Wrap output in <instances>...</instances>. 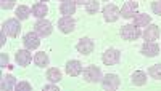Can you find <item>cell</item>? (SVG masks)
<instances>
[{"mask_svg":"<svg viewBox=\"0 0 161 91\" xmlns=\"http://www.w3.org/2000/svg\"><path fill=\"white\" fill-rule=\"evenodd\" d=\"M102 88L106 89V91H114L119 88L121 85V80H119V77L116 74H106L103 79H102Z\"/></svg>","mask_w":161,"mask_h":91,"instance_id":"3957f363","label":"cell"},{"mask_svg":"<svg viewBox=\"0 0 161 91\" xmlns=\"http://www.w3.org/2000/svg\"><path fill=\"white\" fill-rule=\"evenodd\" d=\"M48 62H50V58H48V55L45 53V51H39V53H36L34 64L37 67H45V66H48Z\"/></svg>","mask_w":161,"mask_h":91,"instance_id":"44dd1931","label":"cell"},{"mask_svg":"<svg viewBox=\"0 0 161 91\" xmlns=\"http://www.w3.org/2000/svg\"><path fill=\"white\" fill-rule=\"evenodd\" d=\"M23 45H24V48H28V50L39 48V45H40V35L36 31L34 32H28L23 37Z\"/></svg>","mask_w":161,"mask_h":91,"instance_id":"9c48e42d","label":"cell"},{"mask_svg":"<svg viewBox=\"0 0 161 91\" xmlns=\"http://www.w3.org/2000/svg\"><path fill=\"white\" fill-rule=\"evenodd\" d=\"M102 79H103V75H102L100 67L89 66L84 69V80L87 83H98V82H102Z\"/></svg>","mask_w":161,"mask_h":91,"instance_id":"7a4b0ae2","label":"cell"},{"mask_svg":"<svg viewBox=\"0 0 161 91\" xmlns=\"http://www.w3.org/2000/svg\"><path fill=\"white\" fill-rule=\"evenodd\" d=\"M47 80L50 83H58L61 80V70L57 69V67H52L47 70Z\"/></svg>","mask_w":161,"mask_h":91,"instance_id":"7402d4cb","label":"cell"},{"mask_svg":"<svg viewBox=\"0 0 161 91\" xmlns=\"http://www.w3.org/2000/svg\"><path fill=\"white\" fill-rule=\"evenodd\" d=\"M15 2L16 0H0V7H2V10H11L15 7Z\"/></svg>","mask_w":161,"mask_h":91,"instance_id":"4316f807","label":"cell"},{"mask_svg":"<svg viewBox=\"0 0 161 91\" xmlns=\"http://www.w3.org/2000/svg\"><path fill=\"white\" fill-rule=\"evenodd\" d=\"M119 59H121V51L116 50V48H108L102 55V61L106 66H114V64L119 62Z\"/></svg>","mask_w":161,"mask_h":91,"instance_id":"8992f818","label":"cell"},{"mask_svg":"<svg viewBox=\"0 0 161 91\" xmlns=\"http://www.w3.org/2000/svg\"><path fill=\"white\" fill-rule=\"evenodd\" d=\"M34 31H36L40 37H48V35L52 34L53 27H52V22H50V21H47L45 18H42V19H37V21H36Z\"/></svg>","mask_w":161,"mask_h":91,"instance_id":"52a82bcc","label":"cell"},{"mask_svg":"<svg viewBox=\"0 0 161 91\" xmlns=\"http://www.w3.org/2000/svg\"><path fill=\"white\" fill-rule=\"evenodd\" d=\"M5 37H7V32L2 29V34H0V46L5 45Z\"/></svg>","mask_w":161,"mask_h":91,"instance_id":"4dcf8cb0","label":"cell"},{"mask_svg":"<svg viewBox=\"0 0 161 91\" xmlns=\"http://www.w3.org/2000/svg\"><path fill=\"white\" fill-rule=\"evenodd\" d=\"M60 2H63V0H60Z\"/></svg>","mask_w":161,"mask_h":91,"instance_id":"e575fe53","label":"cell"},{"mask_svg":"<svg viewBox=\"0 0 161 91\" xmlns=\"http://www.w3.org/2000/svg\"><path fill=\"white\" fill-rule=\"evenodd\" d=\"M100 10V3L97 2V0H90V2L86 5V11L87 15H97V11Z\"/></svg>","mask_w":161,"mask_h":91,"instance_id":"d4e9b609","label":"cell"},{"mask_svg":"<svg viewBox=\"0 0 161 91\" xmlns=\"http://www.w3.org/2000/svg\"><path fill=\"white\" fill-rule=\"evenodd\" d=\"M102 2H110V0H102Z\"/></svg>","mask_w":161,"mask_h":91,"instance_id":"836d02e7","label":"cell"},{"mask_svg":"<svg viewBox=\"0 0 161 91\" xmlns=\"http://www.w3.org/2000/svg\"><path fill=\"white\" fill-rule=\"evenodd\" d=\"M31 8L29 7H26V5H19L18 8H16V11H15V15H16V18L19 19V21H24V19H28L29 18V15H31Z\"/></svg>","mask_w":161,"mask_h":91,"instance_id":"603a6c76","label":"cell"},{"mask_svg":"<svg viewBox=\"0 0 161 91\" xmlns=\"http://www.w3.org/2000/svg\"><path fill=\"white\" fill-rule=\"evenodd\" d=\"M137 8H139V3L136 2V0H132V2H126L123 5V8H121V16L130 19V18H134L137 15Z\"/></svg>","mask_w":161,"mask_h":91,"instance_id":"4fadbf2b","label":"cell"},{"mask_svg":"<svg viewBox=\"0 0 161 91\" xmlns=\"http://www.w3.org/2000/svg\"><path fill=\"white\" fill-rule=\"evenodd\" d=\"M152 11L155 13V15L161 16V0H158V2H153V3H152Z\"/></svg>","mask_w":161,"mask_h":91,"instance_id":"83f0119b","label":"cell"},{"mask_svg":"<svg viewBox=\"0 0 161 91\" xmlns=\"http://www.w3.org/2000/svg\"><path fill=\"white\" fill-rule=\"evenodd\" d=\"M15 89H16V91H31L32 86H31V83H28V82H18L16 86H15Z\"/></svg>","mask_w":161,"mask_h":91,"instance_id":"484cf974","label":"cell"},{"mask_svg":"<svg viewBox=\"0 0 161 91\" xmlns=\"http://www.w3.org/2000/svg\"><path fill=\"white\" fill-rule=\"evenodd\" d=\"M2 29L7 32V35L10 37H16L21 31V24H19V19L18 18H11V19H7L3 24H2Z\"/></svg>","mask_w":161,"mask_h":91,"instance_id":"5b68a950","label":"cell"},{"mask_svg":"<svg viewBox=\"0 0 161 91\" xmlns=\"http://www.w3.org/2000/svg\"><path fill=\"white\" fill-rule=\"evenodd\" d=\"M60 11L63 16H71L76 13V3L71 2V0H63L60 5Z\"/></svg>","mask_w":161,"mask_h":91,"instance_id":"ac0fdd59","label":"cell"},{"mask_svg":"<svg viewBox=\"0 0 161 91\" xmlns=\"http://www.w3.org/2000/svg\"><path fill=\"white\" fill-rule=\"evenodd\" d=\"M74 26H76V22H74V19H73L71 16H63V18L58 21V29H60L63 34H71V32L74 31Z\"/></svg>","mask_w":161,"mask_h":91,"instance_id":"9a60e30c","label":"cell"},{"mask_svg":"<svg viewBox=\"0 0 161 91\" xmlns=\"http://www.w3.org/2000/svg\"><path fill=\"white\" fill-rule=\"evenodd\" d=\"M84 72V66L82 62L77 61V59H71L66 62V74L71 75V77H77Z\"/></svg>","mask_w":161,"mask_h":91,"instance_id":"8fae6325","label":"cell"},{"mask_svg":"<svg viewBox=\"0 0 161 91\" xmlns=\"http://www.w3.org/2000/svg\"><path fill=\"white\" fill-rule=\"evenodd\" d=\"M40 2H48V0H40Z\"/></svg>","mask_w":161,"mask_h":91,"instance_id":"d6a6232c","label":"cell"},{"mask_svg":"<svg viewBox=\"0 0 161 91\" xmlns=\"http://www.w3.org/2000/svg\"><path fill=\"white\" fill-rule=\"evenodd\" d=\"M32 16H36L37 19H42V18H45V15L48 13V8H47V5L44 3V2H37L36 5H32Z\"/></svg>","mask_w":161,"mask_h":91,"instance_id":"2e32d148","label":"cell"},{"mask_svg":"<svg viewBox=\"0 0 161 91\" xmlns=\"http://www.w3.org/2000/svg\"><path fill=\"white\" fill-rule=\"evenodd\" d=\"M142 55L147 56V58H155L159 55V45L156 42H145L140 48Z\"/></svg>","mask_w":161,"mask_h":91,"instance_id":"7c38bea8","label":"cell"},{"mask_svg":"<svg viewBox=\"0 0 161 91\" xmlns=\"http://www.w3.org/2000/svg\"><path fill=\"white\" fill-rule=\"evenodd\" d=\"M44 91H60V89H58V86L55 83H50V85H45L44 86Z\"/></svg>","mask_w":161,"mask_h":91,"instance_id":"f546056e","label":"cell"},{"mask_svg":"<svg viewBox=\"0 0 161 91\" xmlns=\"http://www.w3.org/2000/svg\"><path fill=\"white\" fill-rule=\"evenodd\" d=\"M93 48H95L93 40H92V38H89V37L80 38V40L77 42V45H76V50L79 51L80 55H84V56H89L90 53H93Z\"/></svg>","mask_w":161,"mask_h":91,"instance_id":"ba28073f","label":"cell"},{"mask_svg":"<svg viewBox=\"0 0 161 91\" xmlns=\"http://www.w3.org/2000/svg\"><path fill=\"white\" fill-rule=\"evenodd\" d=\"M142 35L140 32V27H137L136 24H126L121 27V37L127 42H132V40H137V38Z\"/></svg>","mask_w":161,"mask_h":91,"instance_id":"6da1fadb","label":"cell"},{"mask_svg":"<svg viewBox=\"0 0 161 91\" xmlns=\"http://www.w3.org/2000/svg\"><path fill=\"white\" fill-rule=\"evenodd\" d=\"M16 79L13 75H3L2 77V82H0V88H2L3 91H10V89H15V86H16Z\"/></svg>","mask_w":161,"mask_h":91,"instance_id":"e0dca14e","label":"cell"},{"mask_svg":"<svg viewBox=\"0 0 161 91\" xmlns=\"http://www.w3.org/2000/svg\"><path fill=\"white\" fill-rule=\"evenodd\" d=\"M142 37L145 38L147 42H155L159 38V27L156 24H148L145 27V31L142 32Z\"/></svg>","mask_w":161,"mask_h":91,"instance_id":"5bb4252c","label":"cell"},{"mask_svg":"<svg viewBox=\"0 0 161 91\" xmlns=\"http://www.w3.org/2000/svg\"><path fill=\"white\" fill-rule=\"evenodd\" d=\"M73 2H74L76 5H87L90 0H73Z\"/></svg>","mask_w":161,"mask_h":91,"instance_id":"1f68e13d","label":"cell"},{"mask_svg":"<svg viewBox=\"0 0 161 91\" xmlns=\"http://www.w3.org/2000/svg\"><path fill=\"white\" fill-rule=\"evenodd\" d=\"M148 75L155 80H161V62L159 64H153V66L148 69Z\"/></svg>","mask_w":161,"mask_h":91,"instance_id":"cb8c5ba5","label":"cell"},{"mask_svg":"<svg viewBox=\"0 0 161 91\" xmlns=\"http://www.w3.org/2000/svg\"><path fill=\"white\" fill-rule=\"evenodd\" d=\"M132 19H134V24H136L137 27H147V26L152 22L150 15H147V13H137Z\"/></svg>","mask_w":161,"mask_h":91,"instance_id":"d6986e66","label":"cell"},{"mask_svg":"<svg viewBox=\"0 0 161 91\" xmlns=\"http://www.w3.org/2000/svg\"><path fill=\"white\" fill-rule=\"evenodd\" d=\"M29 51H31V50H28V48H24V50H18V51H16L15 61H16L18 66L26 67V66H29V64H31V61H32V55L29 53Z\"/></svg>","mask_w":161,"mask_h":91,"instance_id":"30bf717a","label":"cell"},{"mask_svg":"<svg viewBox=\"0 0 161 91\" xmlns=\"http://www.w3.org/2000/svg\"><path fill=\"white\" fill-rule=\"evenodd\" d=\"M8 66V56L5 53L0 55V67H7Z\"/></svg>","mask_w":161,"mask_h":91,"instance_id":"f1b7e54d","label":"cell"},{"mask_svg":"<svg viewBox=\"0 0 161 91\" xmlns=\"http://www.w3.org/2000/svg\"><path fill=\"white\" fill-rule=\"evenodd\" d=\"M102 13H103V18H105L106 22H114V21H118L119 16H121V10H119L116 5H113V3L105 5L103 10H102Z\"/></svg>","mask_w":161,"mask_h":91,"instance_id":"277c9868","label":"cell"},{"mask_svg":"<svg viewBox=\"0 0 161 91\" xmlns=\"http://www.w3.org/2000/svg\"><path fill=\"white\" fill-rule=\"evenodd\" d=\"M130 82H132V85H136V86H143L147 83V74L142 72V70H136L130 75Z\"/></svg>","mask_w":161,"mask_h":91,"instance_id":"ffe728a7","label":"cell"}]
</instances>
